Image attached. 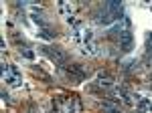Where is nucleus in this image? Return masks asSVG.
Here are the masks:
<instances>
[{
  "instance_id": "nucleus-1",
  "label": "nucleus",
  "mask_w": 152,
  "mask_h": 113,
  "mask_svg": "<svg viewBox=\"0 0 152 113\" xmlns=\"http://www.w3.org/2000/svg\"><path fill=\"white\" fill-rule=\"evenodd\" d=\"M41 53L49 55L55 63H59V65H63V63L67 61V55L63 53V49H47V46H43V49H41Z\"/></svg>"
},
{
  "instance_id": "nucleus-2",
  "label": "nucleus",
  "mask_w": 152,
  "mask_h": 113,
  "mask_svg": "<svg viewBox=\"0 0 152 113\" xmlns=\"http://www.w3.org/2000/svg\"><path fill=\"white\" fill-rule=\"evenodd\" d=\"M39 34H41V36H43V38H55V34L51 33V30H49V28H43V30H39Z\"/></svg>"
}]
</instances>
